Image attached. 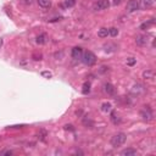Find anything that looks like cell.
Here are the masks:
<instances>
[{"instance_id":"obj_3","label":"cell","mask_w":156,"mask_h":156,"mask_svg":"<svg viewBox=\"0 0 156 156\" xmlns=\"http://www.w3.org/2000/svg\"><path fill=\"white\" fill-rule=\"evenodd\" d=\"M140 117H142L144 121H146V122L153 121V118H154V114H153L151 109H150L149 106H145V109H143V110L140 111Z\"/></svg>"},{"instance_id":"obj_21","label":"cell","mask_w":156,"mask_h":156,"mask_svg":"<svg viewBox=\"0 0 156 156\" xmlns=\"http://www.w3.org/2000/svg\"><path fill=\"white\" fill-rule=\"evenodd\" d=\"M83 123H84V126H89V128H92L93 127V122H92V120H89V118H83Z\"/></svg>"},{"instance_id":"obj_29","label":"cell","mask_w":156,"mask_h":156,"mask_svg":"<svg viewBox=\"0 0 156 156\" xmlns=\"http://www.w3.org/2000/svg\"><path fill=\"white\" fill-rule=\"evenodd\" d=\"M122 3V0H112V4L114 5H120Z\"/></svg>"},{"instance_id":"obj_22","label":"cell","mask_w":156,"mask_h":156,"mask_svg":"<svg viewBox=\"0 0 156 156\" xmlns=\"http://www.w3.org/2000/svg\"><path fill=\"white\" fill-rule=\"evenodd\" d=\"M66 6L67 8H72V6H75L76 5V0H66Z\"/></svg>"},{"instance_id":"obj_2","label":"cell","mask_w":156,"mask_h":156,"mask_svg":"<svg viewBox=\"0 0 156 156\" xmlns=\"http://www.w3.org/2000/svg\"><path fill=\"white\" fill-rule=\"evenodd\" d=\"M82 61H83V64L87 65V66H93L94 64L96 62V56L94 55L92 51H86V53H83L82 55Z\"/></svg>"},{"instance_id":"obj_6","label":"cell","mask_w":156,"mask_h":156,"mask_svg":"<svg viewBox=\"0 0 156 156\" xmlns=\"http://www.w3.org/2000/svg\"><path fill=\"white\" fill-rule=\"evenodd\" d=\"M137 10H139L138 0H129V1L127 3V11L128 12H134Z\"/></svg>"},{"instance_id":"obj_16","label":"cell","mask_w":156,"mask_h":156,"mask_svg":"<svg viewBox=\"0 0 156 156\" xmlns=\"http://www.w3.org/2000/svg\"><path fill=\"white\" fill-rule=\"evenodd\" d=\"M89 92H90V83H89V82H86L84 84H83L82 93L84 94V95H87V94H89Z\"/></svg>"},{"instance_id":"obj_7","label":"cell","mask_w":156,"mask_h":156,"mask_svg":"<svg viewBox=\"0 0 156 156\" xmlns=\"http://www.w3.org/2000/svg\"><path fill=\"white\" fill-rule=\"evenodd\" d=\"M72 57H73L75 60H78V59H81L82 57V55H83V49L81 47H75L73 49H72Z\"/></svg>"},{"instance_id":"obj_28","label":"cell","mask_w":156,"mask_h":156,"mask_svg":"<svg viewBox=\"0 0 156 156\" xmlns=\"http://www.w3.org/2000/svg\"><path fill=\"white\" fill-rule=\"evenodd\" d=\"M64 56V53L62 51H60V53H56L55 54V57H62Z\"/></svg>"},{"instance_id":"obj_23","label":"cell","mask_w":156,"mask_h":156,"mask_svg":"<svg viewBox=\"0 0 156 156\" xmlns=\"http://www.w3.org/2000/svg\"><path fill=\"white\" fill-rule=\"evenodd\" d=\"M137 62V60L134 57H129V59H127V65L128 66H133V65H135Z\"/></svg>"},{"instance_id":"obj_10","label":"cell","mask_w":156,"mask_h":156,"mask_svg":"<svg viewBox=\"0 0 156 156\" xmlns=\"http://www.w3.org/2000/svg\"><path fill=\"white\" fill-rule=\"evenodd\" d=\"M138 154V151L135 149H133V148H128V149H125L121 153L122 156H135Z\"/></svg>"},{"instance_id":"obj_14","label":"cell","mask_w":156,"mask_h":156,"mask_svg":"<svg viewBox=\"0 0 156 156\" xmlns=\"http://www.w3.org/2000/svg\"><path fill=\"white\" fill-rule=\"evenodd\" d=\"M155 23V18H151L150 21H148V22H144V23H142L140 25V27H139V29H142V31H145V29H148L150 26H153Z\"/></svg>"},{"instance_id":"obj_12","label":"cell","mask_w":156,"mask_h":156,"mask_svg":"<svg viewBox=\"0 0 156 156\" xmlns=\"http://www.w3.org/2000/svg\"><path fill=\"white\" fill-rule=\"evenodd\" d=\"M155 77V72L153 70H146L143 72V78L144 79H154Z\"/></svg>"},{"instance_id":"obj_26","label":"cell","mask_w":156,"mask_h":156,"mask_svg":"<svg viewBox=\"0 0 156 156\" xmlns=\"http://www.w3.org/2000/svg\"><path fill=\"white\" fill-rule=\"evenodd\" d=\"M65 129L66 131H75V128H73V126H72V125H66L65 126Z\"/></svg>"},{"instance_id":"obj_5","label":"cell","mask_w":156,"mask_h":156,"mask_svg":"<svg viewBox=\"0 0 156 156\" xmlns=\"http://www.w3.org/2000/svg\"><path fill=\"white\" fill-rule=\"evenodd\" d=\"M135 43H137V45H139V47H145V45H148V43H149V36H146V34L137 36Z\"/></svg>"},{"instance_id":"obj_4","label":"cell","mask_w":156,"mask_h":156,"mask_svg":"<svg viewBox=\"0 0 156 156\" xmlns=\"http://www.w3.org/2000/svg\"><path fill=\"white\" fill-rule=\"evenodd\" d=\"M109 6H110L109 0H98V1L94 4V10H98V11L106 10V9H109Z\"/></svg>"},{"instance_id":"obj_13","label":"cell","mask_w":156,"mask_h":156,"mask_svg":"<svg viewBox=\"0 0 156 156\" xmlns=\"http://www.w3.org/2000/svg\"><path fill=\"white\" fill-rule=\"evenodd\" d=\"M36 42L38 43V44H45L47 42H48V36L45 34V33H42V34H39L38 37H37V39H36Z\"/></svg>"},{"instance_id":"obj_1","label":"cell","mask_w":156,"mask_h":156,"mask_svg":"<svg viewBox=\"0 0 156 156\" xmlns=\"http://www.w3.org/2000/svg\"><path fill=\"white\" fill-rule=\"evenodd\" d=\"M126 140H127V135L125 133H117V134H115L111 138V145L114 148H118L121 145H123Z\"/></svg>"},{"instance_id":"obj_17","label":"cell","mask_w":156,"mask_h":156,"mask_svg":"<svg viewBox=\"0 0 156 156\" xmlns=\"http://www.w3.org/2000/svg\"><path fill=\"white\" fill-rule=\"evenodd\" d=\"M101 110L104 111V112H110V111L112 110V105H111L110 103H104L101 105Z\"/></svg>"},{"instance_id":"obj_8","label":"cell","mask_w":156,"mask_h":156,"mask_svg":"<svg viewBox=\"0 0 156 156\" xmlns=\"http://www.w3.org/2000/svg\"><path fill=\"white\" fill-rule=\"evenodd\" d=\"M139 8H142V9H149V8H151L154 3H155V0H139Z\"/></svg>"},{"instance_id":"obj_24","label":"cell","mask_w":156,"mask_h":156,"mask_svg":"<svg viewBox=\"0 0 156 156\" xmlns=\"http://www.w3.org/2000/svg\"><path fill=\"white\" fill-rule=\"evenodd\" d=\"M33 60L40 61L42 60V54H33Z\"/></svg>"},{"instance_id":"obj_25","label":"cell","mask_w":156,"mask_h":156,"mask_svg":"<svg viewBox=\"0 0 156 156\" xmlns=\"http://www.w3.org/2000/svg\"><path fill=\"white\" fill-rule=\"evenodd\" d=\"M42 76H43V77H47V78H51L53 75L50 73V72H48V71H43V72H42Z\"/></svg>"},{"instance_id":"obj_20","label":"cell","mask_w":156,"mask_h":156,"mask_svg":"<svg viewBox=\"0 0 156 156\" xmlns=\"http://www.w3.org/2000/svg\"><path fill=\"white\" fill-rule=\"evenodd\" d=\"M111 121H112L115 125H117V123H120V122H121V120L118 118V116L116 115V112H112V114H111Z\"/></svg>"},{"instance_id":"obj_19","label":"cell","mask_w":156,"mask_h":156,"mask_svg":"<svg viewBox=\"0 0 156 156\" xmlns=\"http://www.w3.org/2000/svg\"><path fill=\"white\" fill-rule=\"evenodd\" d=\"M47 135H48L47 131H44V129H40V132H39V134H38V138H39V140L44 142V140H45V138H47Z\"/></svg>"},{"instance_id":"obj_30","label":"cell","mask_w":156,"mask_h":156,"mask_svg":"<svg viewBox=\"0 0 156 156\" xmlns=\"http://www.w3.org/2000/svg\"><path fill=\"white\" fill-rule=\"evenodd\" d=\"M25 3H26V4H32L33 0H25Z\"/></svg>"},{"instance_id":"obj_31","label":"cell","mask_w":156,"mask_h":156,"mask_svg":"<svg viewBox=\"0 0 156 156\" xmlns=\"http://www.w3.org/2000/svg\"><path fill=\"white\" fill-rule=\"evenodd\" d=\"M1 44H3V39H0V47H1Z\"/></svg>"},{"instance_id":"obj_15","label":"cell","mask_w":156,"mask_h":156,"mask_svg":"<svg viewBox=\"0 0 156 156\" xmlns=\"http://www.w3.org/2000/svg\"><path fill=\"white\" fill-rule=\"evenodd\" d=\"M98 36L100 38H106L109 36V28H105V27H103V28H100L99 32H98Z\"/></svg>"},{"instance_id":"obj_27","label":"cell","mask_w":156,"mask_h":156,"mask_svg":"<svg viewBox=\"0 0 156 156\" xmlns=\"http://www.w3.org/2000/svg\"><path fill=\"white\" fill-rule=\"evenodd\" d=\"M1 155H12V151L11 150H5V151L1 153Z\"/></svg>"},{"instance_id":"obj_18","label":"cell","mask_w":156,"mask_h":156,"mask_svg":"<svg viewBox=\"0 0 156 156\" xmlns=\"http://www.w3.org/2000/svg\"><path fill=\"white\" fill-rule=\"evenodd\" d=\"M118 29L116 28V27H111V28H109V36L111 37H117L118 36Z\"/></svg>"},{"instance_id":"obj_9","label":"cell","mask_w":156,"mask_h":156,"mask_svg":"<svg viewBox=\"0 0 156 156\" xmlns=\"http://www.w3.org/2000/svg\"><path fill=\"white\" fill-rule=\"evenodd\" d=\"M104 92L107 93L109 95H114L115 94V87L111 83H105L104 84Z\"/></svg>"},{"instance_id":"obj_11","label":"cell","mask_w":156,"mask_h":156,"mask_svg":"<svg viewBox=\"0 0 156 156\" xmlns=\"http://www.w3.org/2000/svg\"><path fill=\"white\" fill-rule=\"evenodd\" d=\"M37 1L42 9H50L51 6V0H37Z\"/></svg>"}]
</instances>
